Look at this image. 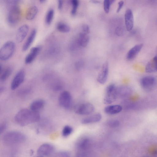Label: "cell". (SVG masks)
Masks as SVG:
<instances>
[{
    "mask_svg": "<svg viewBox=\"0 0 157 157\" xmlns=\"http://www.w3.org/2000/svg\"><path fill=\"white\" fill-rule=\"evenodd\" d=\"M60 105L66 109H69L71 106L72 98L70 93L67 91H63L60 94L59 98Z\"/></svg>",
    "mask_w": 157,
    "mask_h": 157,
    "instance_id": "8",
    "label": "cell"
},
{
    "mask_svg": "<svg viewBox=\"0 0 157 157\" xmlns=\"http://www.w3.org/2000/svg\"><path fill=\"white\" fill-rule=\"evenodd\" d=\"M124 4V2L123 1H120L118 2V7L117 10V13H119L123 6Z\"/></svg>",
    "mask_w": 157,
    "mask_h": 157,
    "instance_id": "37",
    "label": "cell"
},
{
    "mask_svg": "<svg viewBox=\"0 0 157 157\" xmlns=\"http://www.w3.org/2000/svg\"><path fill=\"white\" fill-rule=\"evenodd\" d=\"M71 2L72 6L71 13L72 16H75L76 13L79 2L78 0H72Z\"/></svg>",
    "mask_w": 157,
    "mask_h": 157,
    "instance_id": "28",
    "label": "cell"
},
{
    "mask_svg": "<svg viewBox=\"0 0 157 157\" xmlns=\"http://www.w3.org/2000/svg\"><path fill=\"white\" fill-rule=\"evenodd\" d=\"M5 88L3 86H0V94L4 90Z\"/></svg>",
    "mask_w": 157,
    "mask_h": 157,
    "instance_id": "40",
    "label": "cell"
},
{
    "mask_svg": "<svg viewBox=\"0 0 157 157\" xmlns=\"http://www.w3.org/2000/svg\"><path fill=\"white\" fill-rule=\"evenodd\" d=\"M140 84L144 90L147 91H150L154 90L156 87V79L152 76H145L141 78Z\"/></svg>",
    "mask_w": 157,
    "mask_h": 157,
    "instance_id": "5",
    "label": "cell"
},
{
    "mask_svg": "<svg viewBox=\"0 0 157 157\" xmlns=\"http://www.w3.org/2000/svg\"><path fill=\"white\" fill-rule=\"evenodd\" d=\"M36 33V29H34L32 30L23 46L22 49L23 51H26L31 46L35 38Z\"/></svg>",
    "mask_w": 157,
    "mask_h": 157,
    "instance_id": "18",
    "label": "cell"
},
{
    "mask_svg": "<svg viewBox=\"0 0 157 157\" xmlns=\"http://www.w3.org/2000/svg\"><path fill=\"white\" fill-rule=\"evenodd\" d=\"M26 140V137L22 133L12 131L6 133L3 137V140L6 145L14 146L22 144Z\"/></svg>",
    "mask_w": 157,
    "mask_h": 157,
    "instance_id": "2",
    "label": "cell"
},
{
    "mask_svg": "<svg viewBox=\"0 0 157 157\" xmlns=\"http://www.w3.org/2000/svg\"><path fill=\"white\" fill-rule=\"evenodd\" d=\"M40 118L38 112L31 109H24L20 110L16 114L15 120L20 126H24L39 121Z\"/></svg>",
    "mask_w": 157,
    "mask_h": 157,
    "instance_id": "1",
    "label": "cell"
},
{
    "mask_svg": "<svg viewBox=\"0 0 157 157\" xmlns=\"http://www.w3.org/2000/svg\"><path fill=\"white\" fill-rule=\"evenodd\" d=\"M56 29L58 31L63 33H68L70 30V26L66 23L62 22H59L57 24Z\"/></svg>",
    "mask_w": 157,
    "mask_h": 157,
    "instance_id": "24",
    "label": "cell"
},
{
    "mask_svg": "<svg viewBox=\"0 0 157 157\" xmlns=\"http://www.w3.org/2000/svg\"><path fill=\"white\" fill-rule=\"evenodd\" d=\"M38 9L36 6H32L27 10L25 15L26 19L28 20H33L38 13Z\"/></svg>",
    "mask_w": 157,
    "mask_h": 157,
    "instance_id": "23",
    "label": "cell"
},
{
    "mask_svg": "<svg viewBox=\"0 0 157 157\" xmlns=\"http://www.w3.org/2000/svg\"><path fill=\"white\" fill-rule=\"evenodd\" d=\"M20 10L16 4L10 6L7 16L8 22L11 25L16 24L20 19Z\"/></svg>",
    "mask_w": 157,
    "mask_h": 157,
    "instance_id": "7",
    "label": "cell"
},
{
    "mask_svg": "<svg viewBox=\"0 0 157 157\" xmlns=\"http://www.w3.org/2000/svg\"><path fill=\"white\" fill-rule=\"evenodd\" d=\"M84 65L83 62L82 60H78L76 62L75 64V68L78 70L81 69Z\"/></svg>",
    "mask_w": 157,
    "mask_h": 157,
    "instance_id": "35",
    "label": "cell"
},
{
    "mask_svg": "<svg viewBox=\"0 0 157 157\" xmlns=\"http://www.w3.org/2000/svg\"><path fill=\"white\" fill-rule=\"evenodd\" d=\"M124 29L121 26H118L116 27L115 29V33L118 36H121L124 34Z\"/></svg>",
    "mask_w": 157,
    "mask_h": 157,
    "instance_id": "32",
    "label": "cell"
},
{
    "mask_svg": "<svg viewBox=\"0 0 157 157\" xmlns=\"http://www.w3.org/2000/svg\"><path fill=\"white\" fill-rule=\"evenodd\" d=\"M108 125L111 128H116L119 126L120 123L119 121L115 119L111 120L108 121Z\"/></svg>",
    "mask_w": 157,
    "mask_h": 157,
    "instance_id": "31",
    "label": "cell"
},
{
    "mask_svg": "<svg viewBox=\"0 0 157 157\" xmlns=\"http://www.w3.org/2000/svg\"><path fill=\"white\" fill-rule=\"evenodd\" d=\"M102 118L101 114L96 113L83 118L81 122L84 124H87L97 122L100 121Z\"/></svg>",
    "mask_w": 157,
    "mask_h": 157,
    "instance_id": "16",
    "label": "cell"
},
{
    "mask_svg": "<svg viewBox=\"0 0 157 157\" xmlns=\"http://www.w3.org/2000/svg\"><path fill=\"white\" fill-rule=\"evenodd\" d=\"M81 32L88 34L90 32V29L89 25L86 24H83L82 27Z\"/></svg>",
    "mask_w": 157,
    "mask_h": 157,
    "instance_id": "34",
    "label": "cell"
},
{
    "mask_svg": "<svg viewBox=\"0 0 157 157\" xmlns=\"http://www.w3.org/2000/svg\"><path fill=\"white\" fill-rule=\"evenodd\" d=\"M89 142V140L88 138L83 139L78 143L77 147L79 150H85L88 147Z\"/></svg>",
    "mask_w": 157,
    "mask_h": 157,
    "instance_id": "26",
    "label": "cell"
},
{
    "mask_svg": "<svg viewBox=\"0 0 157 157\" xmlns=\"http://www.w3.org/2000/svg\"><path fill=\"white\" fill-rule=\"evenodd\" d=\"M46 0H40L39 2L41 3H43L45 2Z\"/></svg>",
    "mask_w": 157,
    "mask_h": 157,
    "instance_id": "41",
    "label": "cell"
},
{
    "mask_svg": "<svg viewBox=\"0 0 157 157\" xmlns=\"http://www.w3.org/2000/svg\"><path fill=\"white\" fill-rule=\"evenodd\" d=\"M15 49V45L12 41L5 43L0 48V59L6 60L13 56Z\"/></svg>",
    "mask_w": 157,
    "mask_h": 157,
    "instance_id": "3",
    "label": "cell"
},
{
    "mask_svg": "<svg viewBox=\"0 0 157 157\" xmlns=\"http://www.w3.org/2000/svg\"><path fill=\"white\" fill-rule=\"evenodd\" d=\"M2 68V66L0 64V72L1 71V70Z\"/></svg>",
    "mask_w": 157,
    "mask_h": 157,
    "instance_id": "42",
    "label": "cell"
},
{
    "mask_svg": "<svg viewBox=\"0 0 157 157\" xmlns=\"http://www.w3.org/2000/svg\"><path fill=\"white\" fill-rule=\"evenodd\" d=\"M63 4V1L61 0H59L58 1V8L59 10L62 9Z\"/></svg>",
    "mask_w": 157,
    "mask_h": 157,
    "instance_id": "38",
    "label": "cell"
},
{
    "mask_svg": "<svg viewBox=\"0 0 157 157\" xmlns=\"http://www.w3.org/2000/svg\"><path fill=\"white\" fill-rule=\"evenodd\" d=\"M76 40L78 47L84 48L87 46L89 42V37L88 34L81 32Z\"/></svg>",
    "mask_w": 157,
    "mask_h": 157,
    "instance_id": "15",
    "label": "cell"
},
{
    "mask_svg": "<svg viewBox=\"0 0 157 157\" xmlns=\"http://www.w3.org/2000/svg\"><path fill=\"white\" fill-rule=\"evenodd\" d=\"M143 46L142 44L136 45L131 48L126 55V58L128 60L133 59L141 49Z\"/></svg>",
    "mask_w": 157,
    "mask_h": 157,
    "instance_id": "17",
    "label": "cell"
},
{
    "mask_svg": "<svg viewBox=\"0 0 157 157\" xmlns=\"http://www.w3.org/2000/svg\"><path fill=\"white\" fill-rule=\"evenodd\" d=\"M40 46H37L32 48L25 59V63L27 64L32 63L35 59L41 50Z\"/></svg>",
    "mask_w": 157,
    "mask_h": 157,
    "instance_id": "14",
    "label": "cell"
},
{
    "mask_svg": "<svg viewBox=\"0 0 157 157\" xmlns=\"http://www.w3.org/2000/svg\"><path fill=\"white\" fill-rule=\"evenodd\" d=\"M74 110L77 114L87 115L92 113L94 110V108L92 104L87 102L76 105L75 107Z\"/></svg>",
    "mask_w": 157,
    "mask_h": 157,
    "instance_id": "6",
    "label": "cell"
},
{
    "mask_svg": "<svg viewBox=\"0 0 157 157\" xmlns=\"http://www.w3.org/2000/svg\"><path fill=\"white\" fill-rule=\"evenodd\" d=\"M25 77V72L24 70L19 71L13 78L11 84V89L14 90L17 88L23 82Z\"/></svg>",
    "mask_w": 157,
    "mask_h": 157,
    "instance_id": "11",
    "label": "cell"
},
{
    "mask_svg": "<svg viewBox=\"0 0 157 157\" xmlns=\"http://www.w3.org/2000/svg\"><path fill=\"white\" fill-rule=\"evenodd\" d=\"M35 157H44L43 156H41L38 155V156H36Z\"/></svg>",
    "mask_w": 157,
    "mask_h": 157,
    "instance_id": "43",
    "label": "cell"
},
{
    "mask_svg": "<svg viewBox=\"0 0 157 157\" xmlns=\"http://www.w3.org/2000/svg\"><path fill=\"white\" fill-rule=\"evenodd\" d=\"M157 70V56H156L147 64L145 71L147 73H152L156 72Z\"/></svg>",
    "mask_w": 157,
    "mask_h": 157,
    "instance_id": "20",
    "label": "cell"
},
{
    "mask_svg": "<svg viewBox=\"0 0 157 157\" xmlns=\"http://www.w3.org/2000/svg\"><path fill=\"white\" fill-rule=\"evenodd\" d=\"M7 124L4 122L0 124V134L3 133L6 129Z\"/></svg>",
    "mask_w": 157,
    "mask_h": 157,
    "instance_id": "36",
    "label": "cell"
},
{
    "mask_svg": "<svg viewBox=\"0 0 157 157\" xmlns=\"http://www.w3.org/2000/svg\"><path fill=\"white\" fill-rule=\"evenodd\" d=\"M117 91L118 97L124 98L130 95L132 93V90L129 86H122L117 87Z\"/></svg>",
    "mask_w": 157,
    "mask_h": 157,
    "instance_id": "19",
    "label": "cell"
},
{
    "mask_svg": "<svg viewBox=\"0 0 157 157\" xmlns=\"http://www.w3.org/2000/svg\"><path fill=\"white\" fill-rule=\"evenodd\" d=\"M122 110V107L119 105H109L104 109V111L106 113L113 115L120 112Z\"/></svg>",
    "mask_w": 157,
    "mask_h": 157,
    "instance_id": "21",
    "label": "cell"
},
{
    "mask_svg": "<svg viewBox=\"0 0 157 157\" xmlns=\"http://www.w3.org/2000/svg\"><path fill=\"white\" fill-rule=\"evenodd\" d=\"M124 20L126 30L130 31L132 29L134 26V17L131 10L127 9L124 14Z\"/></svg>",
    "mask_w": 157,
    "mask_h": 157,
    "instance_id": "12",
    "label": "cell"
},
{
    "mask_svg": "<svg viewBox=\"0 0 157 157\" xmlns=\"http://www.w3.org/2000/svg\"><path fill=\"white\" fill-rule=\"evenodd\" d=\"M11 157H16V156H12Z\"/></svg>",
    "mask_w": 157,
    "mask_h": 157,
    "instance_id": "44",
    "label": "cell"
},
{
    "mask_svg": "<svg viewBox=\"0 0 157 157\" xmlns=\"http://www.w3.org/2000/svg\"><path fill=\"white\" fill-rule=\"evenodd\" d=\"M117 97V87L116 85L114 84L108 85L106 89L104 103L107 104H111L115 101Z\"/></svg>",
    "mask_w": 157,
    "mask_h": 157,
    "instance_id": "4",
    "label": "cell"
},
{
    "mask_svg": "<svg viewBox=\"0 0 157 157\" xmlns=\"http://www.w3.org/2000/svg\"><path fill=\"white\" fill-rule=\"evenodd\" d=\"M55 157H70V155L67 151H61L58 153Z\"/></svg>",
    "mask_w": 157,
    "mask_h": 157,
    "instance_id": "33",
    "label": "cell"
},
{
    "mask_svg": "<svg viewBox=\"0 0 157 157\" xmlns=\"http://www.w3.org/2000/svg\"><path fill=\"white\" fill-rule=\"evenodd\" d=\"M109 70L108 63L106 62L103 64L97 77V80L99 83L103 84L106 82L108 76Z\"/></svg>",
    "mask_w": 157,
    "mask_h": 157,
    "instance_id": "9",
    "label": "cell"
},
{
    "mask_svg": "<svg viewBox=\"0 0 157 157\" xmlns=\"http://www.w3.org/2000/svg\"><path fill=\"white\" fill-rule=\"evenodd\" d=\"M12 72V69L10 67L6 68L1 75L0 79L1 81H3L6 80L11 75Z\"/></svg>",
    "mask_w": 157,
    "mask_h": 157,
    "instance_id": "27",
    "label": "cell"
},
{
    "mask_svg": "<svg viewBox=\"0 0 157 157\" xmlns=\"http://www.w3.org/2000/svg\"><path fill=\"white\" fill-rule=\"evenodd\" d=\"M54 150V147L52 145L45 143L40 146L37 150V153L39 155L43 157L48 156L51 155Z\"/></svg>",
    "mask_w": 157,
    "mask_h": 157,
    "instance_id": "10",
    "label": "cell"
},
{
    "mask_svg": "<svg viewBox=\"0 0 157 157\" xmlns=\"http://www.w3.org/2000/svg\"><path fill=\"white\" fill-rule=\"evenodd\" d=\"M73 131L72 128L69 125L65 126L62 130V135L63 137H66L70 135Z\"/></svg>",
    "mask_w": 157,
    "mask_h": 157,
    "instance_id": "29",
    "label": "cell"
},
{
    "mask_svg": "<svg viewBox=\"0 0 157 157\" xmlns=\"http://www.w3.org/2000/svg\"><path fill=\"white\" fill-rule=\"evenodd\" d=\"M54 11L52 9H49L46 13L45 22L46 24L49 25L52 23L53 19Z\"/></svg>",
    "mask_w": 157,
    "mask_h": 157,
    "instance_id": "25",
    "label": "cell"
},
{
    "mask_svg": "<svg viewBox=\"0 0 157 157\" xmlns=\"http://www.w3.org/2000/svg\"><path fill=\"white\" fill-rule=\"evenodd\" d=\"M113 0H105L103 2L104 9L105 13H109L111 5L114 2Z\"/></svg>",
    "mask_w": 157,
    "mask_h": 157,
    "instance_id": "30",
    "label": "cell"
},
{
    "mask_svg": "<svg viewBox=\"0 0 157 157\" xmlns=\"http://www.w3.org/2000/svg\"><path fill=\"white\" fill-rule=\"evenodd\" d=\"M90 2L94 4H98L100 3V1L98 0H91Z\"/></svg>",
    "mask_w": 157,
    "mask_h": 157,
    "instance_id": "39",
    "label": "cell"
},
{
    "mask_svg": "<svg viewBox=\"0 0 157 157\" xmlns=\"http://www.w3.org/2000/svg\"><path fill=\"white\" fill-rule=\"evenodd\" d=\"M45 101L42 99H38L33 101L30 105V109L37 112L42 109L44 106Z\"/></svg>",
    "mask_w": 157,
    "mask_h": 157,
    "instance_id": "22",
    "label": "cell"
},
{
    "mask_svg": "<svg viewBox=\"0 0 157 157\" xmlns=\"http://www.w3.org/2000/svg\"><path fill=\"white\" fill-rule=\"evenodd\" d=\"M29 30V27L26 24L21 25L18 29L16 35V40L17 43H21L24 40Z\"/></svg>",
    "mask_w": 157,
    "mask_h": 157,
    "instance_id": "13",
    "label": "cell"
}]
</instances>
